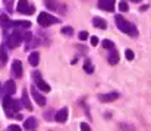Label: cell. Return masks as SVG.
<instances>
[{"mask_svg":"<svg viewBox=\"0 0 151 131\" xmlns=\"http://www.w3.org/2000/svg\"><path fill=\"white\" fill-rule=\"evenodd\" d=\"M116 25H117V28H119L122 32H125V34H128V35H131V37H137V35H138L137 26H135L134 23L125 21V18L120 16V15L116 16Z\"/></svg>","mask_w":151,"mask_h":131,"instance_id":"obj_1","label":"cell"},{"mask_svg":"<svg viewBox=\"0 0 151 131\" xmlns=\"http://www.w3.org/2000/svg\"><path fill=\"white\" fill-rule=\"evenodd\" d=\"M37 21H38V25L43 26V28H47V26H50V25H53V23H57V22H59L57 18H54L53 15L46 13V12H41V13L38 15Z\"/></svg>","mask_w":151,"mask_h":131,"instance_id":"obj_2","label":"cell"},{"mask_svg":"<svg viewBox=\"0 0 151 131\" xmlns=\"http://www.w3.org/2000/svg\"><path fill=\"white\" fill-rule=\"evenodd\" d=\"M16 10L24 13V15H32L35 12V6L34 4H29L28 0H19L18 4H16Z\"/></svg>","mask_w":151,"mask_h":131,"instance_id":"obj_3","label":"cell"},{"mask_svg":"<svg viewBox=\"0 0 151 131\" xmlns=\"http://www.w3.org/2000/svg\"><path fill=\"white\" fill-rule=\"evenodd\" d=\"M21 42H22V35H21L19 32H13L12 35L7 37V45H9L10 48H16V47H19V44Z\"/></svg>","mask_w":151,"mask_h":131,"instance_id":"obj_4","label":"cell"},{"mask_svg":"<svg viewBox=\"0 0 151 131\" xmlns=\"http://www.w3.org/2000/svg\"><path fill=\"white\" fill-rule=\"evenodd\" d=\"M32 77H34V80H35V83H37V87H38L40 90H43V92H50L51 90V87L40 77V73H38V72L32 73Z\"/></svg>","mask_w":151,"mask_h":131,"instance_id":"obj_5","label":"cell"},{"mask_svg":"<svg viewBox=\"0 0 151 131\" xmlns=\"http://www.w3.org/2000/svg\"><path fill=\"white\" fill-rule=\"evenodd\" d=\"M3 108H4V114L9 117V118H12L15 114H13V111H12V98H10V95H6L4 98H3Z\"/></svg>","mask_w":151,"mask_h":131,"instance_id":"obj_6","label":"cell"},{"mask_svg":"<svg viewBox=\"0 0 151 131\" xmlns=\"http://www.w3.org/2000/svg\"><path fill=\"white\" fill-rule=\"evenodd\" d=\"M114 4H116V0H99V7L107 12H113Z\"/></svg>","mask_w":151,"mask_h":131,"instance_id":"obj_7","label":"cell"},{"mask_svg":"<svg viewBox=\"0 0 151 131\" xmlns=\"http://www.w3.org/2000/svg\"><path fill=\"white\" fill-rule=\"evenodd\" d=\"M117 98H119L117 92H110V93H101V95H99V99L101 102H113Z\"/></svg>","mask_w":151,"mask_h":131,"instance_id":"obj_8","label":"cell"},{"mask_svg":"<svg viewBox=\"0 0 151 131\" xmlns=\"http://www.w3.org/2000/svg\"><path fill=\"white\" fill-rule=\"evenodd\" d=\"M12 72H13V76H15V77H21V76H22L24 69H22L21 60H15V61L12 63Z\"/></svg>","mask_w":151,"mask_h":131,"instance_id":"obj_9","label":"cell"},{"mask_svg":"<svg viewBox=\"0 0 151 131\" xmlns=\"http://www.w3.org/2000/svg\"><path fill=\"white\" fill-rule=\"evenodd\" d=\"M31 95L34 96V99H35V102L40 105V106H44L46 105V98L35 89V87H31Z\"/></svg>","mask_w":151,"mask_h":131,"instance_id":"obj_10","label":"cell"},{"mask_svg":"<svg viewBox=\"0 0 151 131\" xmlns=\"http://www.w3.org/2000/svg\"><path fill=\"white\" fill-rule=\"evenodd\" d=\"M68 115H69V111H68V108H62L60 111H57L56 112V121L57 123H66V120H68Z\"/></svg>","mask_w":151,"mask_h":131,"instance_id":"obj_11","label":"cell"},{"mask_svg":"<svg viewBox=\"0 0 151 131\" xmlns=\"http://www.w3.org/2000/svg\"><path fill=\"white\" fill-rule=\"evenodd\" d=\"M28 61L32 67H37L38 63H40V52L38 51H32L29 55H28Z\"/></svg>","mask_w":151,"mask_h":131,"instance_id":"obj_12","label":"cell"},{"mask_svg":"<svg viewBox=\"0 0 151 131\" xmlns=\"http://www.w3.org/2000/svg\"><path fill=\"white\" fill-rule=\"evenodd\" d=\"M4 92H6V95H13L15 92H16V85H15V82L13 80H7L6 83H4Z\"/></svg>","mask_w":151,"mask_h":131,"instance_id":"obj_13","label":"cell"},{"mask_svg":"<svg viewBox=\"0 0 151 131\" xmlns=\"http://www.w3.org/2000/svg\"><path fill=\"white\" fill-rule=\"evenodd\" d=\"M93 25H94L96 28H99V29H106V28H107V22H106L103 18H99V16L93 18Z\"/></svg>","mask_w":151,"mask_h":131,"instance_id":"obj_14","label":"cell"},{"mask_svg":"<svg viewBox=\"0 0 151 131\" xmlns=\"http://www.w3.org/2000/svg\"><path fill=\"white\" fill-rule=\"evenodd\" d=\"M107 60H109V63H110L111 66H113V64H117V63H119V54H117V51H114V50L111 48V51H110Z\"/></svg>","mask_w":151,"mask_h":131,"instance_id":"obj_15","label":"cell"},{"mask_svg":"<svg viewBox=\"0 0 151 131\" xmlns=\"http://www.w3.org/2000/svg\"><path fill=\"white\" fill-rule=\"evenodd\" d=\"M22 105H24L27 109L32 111V105H31V101H29V98H28V92H27V90L22 92Z\"/></svg>","mask_w":151,"mask_h":131,"instance_id":"obj_16","label":"cell"},{"mask_svg":"<svg viewBox=\"0 0 151 131\" xmlns=\"http://www.w3.org/2000/svg\"><path fill=\"white\" fill-rule=\"evenodd\" d=\"M7 23L13 25V26H19V28H31V22L29 21H15V22H7Z\"/></svg>","mask_w":151,"mask_h":131,"instance_id":"obj_17","label":"cell"},{"mask_svg":"<svg viewBox=\"0 0 151 131\" xmlns=\"http://www.w3.org/2000/svg\"><path fill=\"white\" fill-rule=\"evenodd\" d=\"M24 128H27V130H34V128H37V120H35V118H28V120L25 121V124H24Z\"/></svg>","mask_w":151,"mask_h":131,"instance_id":"obj_18","label":"cell"},{"mask_svg":"<svg viewBox=\"0 0 151 131\" xmlns=\"http://www.w3.org/2000/svg\"><path fill=\"white\" fill-rule=\"evenodd\" d=\"M0 58H1V61H3V63H6V61H7V51H6V44H3V45H1V48H0Z\"/></svg>","mask_w":151,"mask_h":131,"instance_id":"obj_19","label":"cell"},{"mask_svg":"<svg viewBox=\"0 0 151 131\" xmlns=\"http://www.w3.org/2000/svg\"><path fill=\"white\" fill-rule=\"evenodd\" d=\"M84 70H85L87 73H90V74L94 72V66L91 64V61H90V60H85V63H84Z\"/></svg>","mask_w":151,"mask_h":131,"instance_id":"obj_20","label":"cell"},{"mask_svg":"<svg viewBox=\"0 0 151 131\" xmlns=\"http://www.w3.org/2000/svg\"><path fill=\"white\" fill-rule=\"evenodd\" d=\"M19 109H21V102L16 101V99H12V111H13V114L19 112Z\"/></svg>","mask_w":151,"mask_h":131,"instance_id":"obj_21","label":"cell"},{"mask_svg":"<svg viewBox=\"0 0 151 131\" xmlns=\"http://www.w3.org/2000/svg\"><path fill=\"white\" fill-rule=\"evenodd\" d=\"M101 45H103V48H106V50H111V48H114V44L111 42L110 40H104V41L101 42Z\"/></svg>","mask_w":151,"mask_h":131,"instance_id":"obj_22","label":"cell"},{"mask_svg":"<svg viewBox=\"0 0 151 131\" xmlns=\"http://www.w3.org/2000/svg\"><path fill=\"white\" fill-rule=\"evenodd\" d=\"M119 10H120V12H128V10H129V6H128V3H126L125 0H122V1L119 3Z\"/></svg>","mask_w":151,"mask_h":131,"instance_id":"obj_23","label":"cell"},{"mask_svg":"<svg viewBox=\"0 0 151 131\" xmlns=\"http://www.w3.org/2000/svg\"><path fill=\"white\" fill-rule=\"evenodd\" d=\"M125 55H126V58H128L129 61H132V60L135 58V54H134L132 50H126V51H125Z\"/></svg>","mask_w":151,"mask_h":131,"instance_id":"obj_24","label":"cell"},{"mask_svg":"<svg viewBox=\"0 0 151 131\" xmlns=\"http://www.w3.org/2000/svg\"><path fill=\"white\" fill-rule=\"evenodd\" d=\"M62 34H65V35H72V34H73V29H72L70 26H66V28L62 29Z\"/></svg>","mask_w":151,"mask_h":131,"instance_id":"obj_25","label":"cell"},{"mask_svg":"<svg viewBox=\"0 0 151 131\" xmlns=\"http://www.w3.org/2000/svg\"><path fill=\"white\" fill-rule=\"evenodd\" d=\"M79 40H82V41L88 40V32H87V31H82V32H79Z\"/></svg>","mask_w":151,"mask_h":131,"instance_id":"obj_26","label":"cell"},{"mask_svg":"<svg viewBox=\"0 0 151 131\" xmlns=\"http://www.w3.org/2000/svg\"><path fill=\"white\" fill-rule=\"evenodd\" d=\"M47 7H49V9H51V10H54V9L57 7V4H54L51 0H47Z\"/></svg>","mask_w":151,"mask_h":131,"instance_id":"obj_27","label":"cell"},{"mask_svg":"<svg viewBox=\"0 0 151 131\" xmlns=\"http://www.w3.org/2000/svg\"><path fill=\"white\" fill-rule=\"evenodd\" d=\"M90 40H91V45H93V47H96V45L99 44V38H97V37H91Z\"/></svg>","mask_w":151,"mask_h":131,"instance_id":"obj_28","label":"cell"},{"mask_svg":"<svg viewBox=\"0 0 151 131\" xmlns=\"http://www.w3.org/2000/svg\"><path fill=\"white\" fill-rule=\"evenodd\" d=\"M9 130L10 131H21V127H19V125H9Z\"/></svg>","mask_w":151,"mask_h":131,"instance_id":"obj_29","label":"cell"},{"mask_svg":"<svg viewBox=\"0 0 151 131\" xmlns=\"http://www.w3.org/2000/svg\"><path fill=\"white\" fill-rule=\"evenodd\" d=\"M81 130L90 131V125H88V124H85V123H82V124H81Z\"/></svg>","mask_w":151,"mask_h":131,"instance_id":"obj_30","label":"cell"},{"mask_svg":"<svg viewBox=\"0 0 151 131\" xmlns=\"http://www.w3.org/2000/svg\"><path fill=\"white\" fill-rule=\"evenodd\" d=\"M147 9H148V4H145V6H142V7H141V12H144V10H147Z\"/></svg>","mask_w":151,"mask_h":131,"instance_id":"obj_31","label":"cell"},{"mask_svg":"<svg viewBox=\"0 0 151 131\" xmlns=\"http://www.w3.org/2000/svg\"><path fill=\"white\" fill-rule=\"evenodd\" d=\"M131 1H135V3H138V1H141V0H131Z\"/></svg>","mask_w":151,"mask_h":131,"instance_id":"obj_32","label":"cell"}]
</instances>
